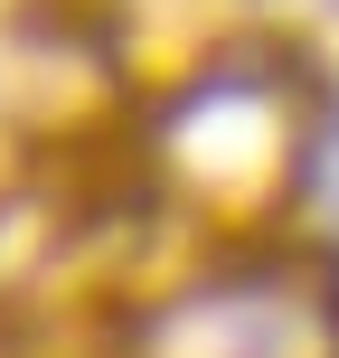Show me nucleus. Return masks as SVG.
I'll use <instances>...</instances> for the list:
<instances>
[{
	"label": "nucleus",
	"mask_w": 339,
	"mask_h": 358,
	"mask_svg": "<svg viewBox=\"0 0 339 358\" xmlns=\"http://www.w3.org/2000/svg\"><path fill=\"white\" fill-rule=\"evenodd\" d=\"M123 358H339V255L245 245L123 321Z\"/></svg>",
	"instance_id": "f03ea898"
},
{
	"label": "nucleus",
	"mask_w": 339,
	"mask_h": 358,
	"mask_svg": "<svg viewBox=\"0 0 339 358\" xmlns=\"http://www.w3.org/2000/svg\"><path fill=\"white\" fill-rule=\"evenodd\" d=\"M321 104L302 66L273 57L264 38H236L208 76L161 94L151 113V189L198 217H264L292 189L321 179Z\"/></svg>",
	"instance_id": "f257e3e1"
}]
</instances>
